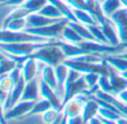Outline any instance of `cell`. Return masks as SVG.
Masks as SVG:
<instances>
[{
  "instance_id": "1",
  "label": "cell",
  "mask_w": 127,
  "mask_h": 124,
  "mask_svg": "<svg viewBox=\"0 0 127 124\" xmlns=\"http://www.w3.org/2000/svg\"><path fill=\"white\" fill-rule=\"evenodd\" d=\"M57 41V40H56ZM54 41L48 42H10V44H3L0 42V50L4 54L6 57L16 60L18 65L21 66L26 58L30 57L37 49L51 44Z\"/></svg>"
},
{
  "instance_id": "2",
  "label": "cell",
  "mask_w": 127,
  "mask_h": 124,
  "mask_svg": "<svg viewBox=\"0 0 127 124\" xmlns=\"http://www.w3.org/2000/svg\"><path fill=\"white\" fill-rule=\"evenodd\" d=\"M30 57L37 59L40 64L50 65V66L54 67L57 66L58 64L63 63L66 59L63 50L58 46V40L37 49Z\"/></svg>"
},
{
  "instance_id": "3",
  "label": "cell",
  "mask_w": 127,
  "mask_h": 124,
  "mask_svg": "<svg viewBox=\"0 0 127 124\" xmlns=\"http://www.w3.org/2000/svg\"><path fill=\"white\" fill-rule=\"evenodd\" d=\"M56 41V39H48L40 36L29 34L27 31H13L9 29H0V42L10 44V42H48Z\"/></svg>"
},
{
  "instance_id": "4",
  "label": "cell",
  "mask_w": 127,
  "mask_h": 124,
  "mask_svg": "<svg viewBox=\"0 0 127 124\" xmlns=\"http://www.w3.org/2000/svg\"><path fill=\"white\" fill-rule=\"evenodd\" d=\"M67 22L68 20L66 18H63L62 20L55 22V24L48 25V26H45V27H39V28H26L25 31L36 36L48 38V39L62 40V33L64 28L66 27V25H67Z\"/></svg>"
},
{
  "instance_id": "5",
  "label": "cell",
  "mask_w": 127,
  "mask_h": 124,
  "mask_svg": "<svg viewBox=\"0 0 127 124\" xmlns=\"http://www.w3.org/2000/svg\"><path fill=\"white\" fill-rule=\"evenodd\" d=\"M89 92L86 81L84 78V75H81L78 80L74 82H67L65 83V89H64V97H63V104H66L69 100L72 97L79 95V94H88Z\"/></svg>"
},
{
  "instance_id": "6",
  "label": "cell",
  "mask_w": 127,
  "mask_h": 124,
  "mask_svg": "<svg viewBox=\"0 0 127 124\" xmlns=\"http://www.w3.org/2000/svg\"><path fill=\"white\" fill-rule=\"evenodd\" d=\"M109 19L116 27L121 44L127 45V8H121L110 16Z\"/></svg>"
},
{
  "instance_id": "7",
  "label": "cell",
  "mask_w": 127,
  "mask_h": 124,
  "mask_svg": "<svg viewBox=\"0 0 127 124\" xmlns=\"http://www.w3.org/2000/svg\"><path fill=\"white\" fill-rule=\"evenodd\" d=\"M87 100H88V96L86 94H79V95L72 97L66 104H64V107H63L64 114L68 119L81 115L84 106H85V103L87 102Z\"/></svg>"
},
{
  "instance_id": "8",
  "label": "cell",
  "mask_w": 127,
  "mask_h": 124,
  "mask_svg": "<svg viewBox=\"0 0 127 124\" xmlns=\"http://www.w3.org/2000/svg\"><path fill=\"white\" fill-rule=\"evenodd\" d=\"M39 88H40V96H41V98L47 100L51 104V106H53L54 109L62 112L64 104H63V100L59 97L57 92L54 88H51V87L42 80L39 81Z\"/></svg>"
},
{
  "instance_id": "9",
  "label": "cell",
  "mask_w": 127,
  "mask_h": 124,
  "mask_svg": "<svg viewBox=\"0 0 127 124\" xmlns=\"http://www.w3.org/2000/svg\"><path fill=\"white\" fill-rule=\"evenodd\" d=\"M35 103V101H19L15 106L7 110V112L4 113V118H6V120L25 119L27 114L31 111Z\"/></svg>"
},
{
  "instance_id": "10",
  "label": "cell",
  "mask_w": 127,
  "mask_h": 124,
  "mask_svg": "<svg viewBox=\"0 0 127 124\" xmlns=\"http://www.w3.org/2000/svg\"><path fill=\"white\" fill-rule=\"evenodd\" d=\"M108 66H109L108 67V77H109L112 86L114 88L115 95H117L119 92H122L127 87V78L124 77L118 71H116L109 64H108Z\"/></svg>"
},
{
  "instance_id": "11",
  "label": "cell",
  "mask_w": 127,
  "mask_h": 124,
  "mask_svg": "<svg viewBox=\"0 0 127 124\" xmlns=\"http://www.w3.org/2000/svg\"><path fill=\"white\" fill-rule=\"evenodd\" d=\"M27 28H39V27H45L48 25L55 24L62 19H51V18L45 17L38 12H31L27 16Z\"/></svg>"
},
{
  "instance_id": "12",
  "label": "cell",
  "mask_w": 127,
  "mask_h": 124,
  "mask_svg": "<svg viewBox=\"0 0 127 124\" xmlns=\"http://www.w3.org/2000/svg\"><path fill=\"white\" fill-rule=\"evenodd\" d=\"M25 85H26V81H25V78L22 77L21 80L15 85V87L12 88V91L8 94V97H7L6 102H4V105H3L4 110L11 109V107L15 106V105L19 102L20 98H21L22 92H24Z\"/></svg>"
},
{
  "instance_id": "13",
  "label": "cell",
  "mask_w": 127,
  "mask_h": 124,
  "mask_svg": "<svg viewBox=\"0 0 127 124\" xmlns=\"http://www.w3.org/2000/svg\"><path fill=\"white\" fill-rule=\"evenodd\" d=\"M39 96H40V88L37 77L29 81V82H26L20 101H35L36 102V101H38Z\"/></svg>"
},
{
  "instance_id": "14",
  "label": "cell",
  "mask_w": 127,
  "mask_h": 124,
  "mask_svg": "<svg viewBox=\"0 0 127 124\" xmlns=\"http://www.w3.org/2000/svg\"><path fill=\"white\" fill-rule=\"evenodd\" d=\"M38 64H39V62L32 57H28L24 60L20 67H21L22 76H24L26 82H29V81L37 77Z\"/></svg>"
},
{
  "instance_id": "15",
  "label": "cell",
  "mask_w": 127,
  "mask_h": 124,
  "mask_svg": "<svg viewBox=\"0 0 127 124\" xmlns=\"http://www.w3.org/2000/svg\"><path fill=\"white\" fill-rule=\"evenodd\" d=\"M58 46L63 50L66 59L68 58H75L78 56H83L85 54H88L84 48L78 46L77 44H71V42L65 41V40H58Z\"/></svg>"
},
{
  "instance_id": "16",
  "label": "cell",
  "mask_w": 127,
  "mask_h": 124,
  "mask_svg": "<svg viewBox=\"0 0 127 124\" xmlns=\"http://www.w3.org/2000/svg\"><path fill=\"white\" fill-rule=\"evenodd\" d=\"M55 72H56V77H57V93L59 97L63 100L64 97V89H65V83L67 80L68 72H69V67L65 64V63H60L57 66H55Z\"/></svg>"
},
{
  "instance_id": "17",
  "label": "cell",
  "mask_w": 127,
  "mask_h": 124,
  "mask_svg": "<svg viewBox=\"0 0 127 124\" xmlns=\"http://www.w3.org/2000/svg\"><path fill=\"white\" fill-rule=\"evenodd\" d=\"M101 29H103V33L105 35L106 39H107L108 44L112 45V46H119L121 41H119V37H118V33H117V29L115 27V25L112 22V20L108 19L105 24L100 25Z\"/></svg>"
},
{
  "instance_id": "18",
  "label": "cell",
  "mask_w": 127,
  "mask_h": 124,
  "mask_svg": "<svg viewBox=\"0 0 127 124\" xmlns=\"http://www.w3.org/2000/svg\"><path fill=\"white\" fill-rule=\"evenodd\" d=\"M98 109H99L98 103H97L95 100H93L92 97L88 96V100H87V102L85 103L83 113H81V118H83L84 122L87 124L93 118L97 116V114H98Z\"/></svg>"
},
{
  "instance_id": "19",
  "label": "cell",
  "mask_w": 127,
  "mask_h": 124,
  "mask_svg": "<svg viewBox=\"0 0 127 124\" xmlns=\"http://www.w3.org/2000/svg\"><path fill=\"white\" fill-rule=\"evenodd\" d=\"M72 12L76 18V21L80 22L86 26H93V25H99L95 16L90 11L84 10V9H75L72 8Z\"/></svg>"
},
{
  "instance_id": "20",
  "label": "cell",
  "mask_w": 127,
  "mask_h": 124,
  "mask_svg": "<svg viewBox=\"0 0 127 124\" xmlns=\"http://www.w3.org/2000/svg\"><path fill=\"white\" fill-rule=\"evenodd\" d=\"M41 80L45 81L51 88H54L57 92V77H56V72H55V67L50 66V65H44L41 71ZM58 94V93H57Z\"/></svg>"
},
{
  "instance_id": "21",
  "label": "cell",
  "mask_w": 127,
  "mask_h": 124,
  "mask_svg": "<svg viewBox=\"0 0 127 124\" xmlns=\"http://www.w3.org/2000/svg\"><path fill=\"white\" fill-rule=\"evenodd\" d=\"M105 60L112 67H114L116 71H118L119 73H123V72L127 71V59L124 58L121 54L105 55Z\"/></svg>"
},
{
  "instance_id": "22",
  "label": "cell",
  "mask_w": 127,
  "mask_h": 124,
  "mask_svg": "<svg viewBox=\"0 0 127 124\" xmlns=\"http://www.w3.org/2000/svg\"><path fill=\"white\" fill-rule=\"evenodd\" d=\"M123 7L124 6L121 0H104L103 2H100L101 11L107 18H110V16Z\"/></svg>"
},
{
  "instance_id": "23",
  "label": "cell",
  "mask_w": 127,
  "mask_h": 124,
  "mask_svg": "<svg viewBox=\"0 0 127 124\" xmlns=\"http://www.w3.org/2000/svg\"><path fill=\"white\" fill-rule=\"evenodd\" d=\"M68 25H69L71 28H74L76 30V33L83 38L84 40H89V41H96L95 37L93 36V34L90 33L88 26L86 25H83L78 21H68Z\"/></svg>"
},
{
  "instance_id": "24",
  "label": "cell",
  "mask_w": 127,
  "mask_h": 124,
  "mask_svg": "<svg viewBox=\"0 0 127 124\" xmlns=\"http://www.w3.org/2000/svg\"><path fill=\"white\" fill-rule=\"evenodd\" d=\"M29 13H31V12L29 10H27L26 8H24L22 6L21 7H15V9H12V10L6 16V18L3 19L1 28H4V27L8 25V22H10L11 20L19 19V18H27V16H28Z\"/></svg>"
},
{
  "instance_id": "25",
  "label": "cell",
  "mask_w": 127,
  "mask_h": 124,
  "mask_svg": "<svg viewBox=\"0 0 127 124\" xmlns=\"http://www.w3.org/2000/svg\"><path fill=\"white\" fill-rule=\"evenodd\" d=\"M51 107H53L51 104L47 100H45V98H41L40 101H36L35 105L32 106L31 111L26 115V118H31V116H33V115H42L45 112L48 111Z\"/></svg>"
},
{
  "instance_id": "26",
  "label": "cell",
  "mask_w": 127,
  "mask_h": 124,
  "mask_svg": "<svg viewBox=\"0 0 127 124\" xmlns=\"http://www.w3.org/2000/svg\"><path fill=\"white\" fill-rule=\"evenodd\" d=\"M62 40L71 42V44H79V42L84 41L83 38L76 33V30H75L74 28H71V27L68 25V22L62 33Z\"/></svg>"
},
{
  "instance_id": "27",
  "label": "cell",
  "mask_w": 127,
  "mask_h": 124,
  "mask_svg": "<svg viewBox=\"0 0 127 124\" xmlns=\"http://www.w3.org/2000/svg\"><path fill=\"white\" fill-rule=\"evenodd\" d=\"M38 13L45 16V17L51 18V19H63L64 18L62 12L58 10V8L55 4L51 3V2H48L47 4H45V6L38 11Z\"/></svg>"
},
{
  "instance_id": "28",
  "label": "cell",
  "mask_w": 127,
  "mask_h": 124,
  "mask_svg": "<svg viewBox=\"0 0 127 124\" xmlns=\"http://www.w3.org/2000/svg\"><path fill=\"white\" fill-rule=\"evenodd\" d=\"M48 2V0H26L22 7L29 10L30 12H38Z\"/></svg>"
},
{
  "instance_id": "29",
  "label": "cell",
  "mask_w": 127,
  "mask_h": 124,
  "mask_svg": "<svg viewBox=\"0 0 127 124\" xmlns=\"http://www.w3.org/2000/svg\"><path fill=\"white\" fill-rule=\"evenodd\" d=\"M26 28H27L26 18H19V19L11 20L10 22H8V25L4 28H1V29H9V30H13V31H22Z\"/></svg>"
},
{
  "instance_id": "30",
  "label": "cell",
  "mask_w": 127,
  "mask_h": 124,
  "mask_svg": "<svg viewBox=\"0 0 127 124\" xmlns=\"http://www.w3.org/2000/svg\"><path fill=\"white\" fill-rule=\"evenodd\" d=\"M89 28L90 33L93 34V36L95 37L97 42H100V44H106V45H109L106 39L105 35L103 33V29H101V26L100 25H93V26H88Z\"/></svg>"
},
{
  "instance_id": "31",
  "label": "cell",
  "mask_w": 127,
  "mask_h": 124,
  "mask_svg": "<svg viewBox=\"0 0 127 124\" xmlns=\"http://www.w3.org/2000/svg\"><path fill=\"white\" fill-rule=\"evenodd\" d=\"M98 87L99 89H101L105 93H109V94H114V88L112 86L110 80L108 77V75H100L99 76V81H98Z\"/></svg>"
},
{
  "instance_id": "32",
  "label": "cell",
  "mask_w": 127,
  "mask_h": 124,
  "mask_svg": "<svg viewBox=\"0 0 127 124\" xmlns=\"http://www.w3.org/2000/svg\"><path fill=\"white\" fill-rule=\"evenodd\" d=\"M59 114H60V111H57L56 109L51 107V109H49L48 111H46L41 115L42 122H44L45 124H53L56 120H57V118L59 116Z\"/></svg>"
},
{
  "instance_id": "33",
  "label": "cell",
  "mask_w": 127,
  "mask_h": 124,
  "mask_svg": "<svg viewBox=\"0 0 127 124\" xmlns=\"http://www.w3.org/2000/svg\"><path fill=\"white\" fill-rule=\"evenodd\" d=\"M15 85H16V83L13 82L12 78L9 76V74H4V75H2L1 77H0V87H1L4 92H7L8 94L12 91Z\"/></svg>"
},
{
  "instance_id": "34",
  "label": "cell",
  "mask_w": 127,
  "mask_h": 124,
  "mask_svg": "<svg viewBox=\"0 0 127 124\" xmlns=\"http://www.w3.org/2000/svg\"><path fill=\"white\" fill-rule=\"evenodd\" d=\"M67 124H86L84 122L81 115L79 116H75V118H67Z\"/></svg>"
},
{
  "instance_id": "35",
  "label": "cell",
  "mask_w": 127,
  "mask_h": 124,
  "mask_svg": "<svg viewBox=\"0 0 127 124\" xmlns=\"http://www.w3.org/2000/svg\"><path fill=\"white\" fill-rule=\"evenodd\" d=\"M26 0H10L7 3H4L3 6H11V7H21L25 3Z\"/></svg>"
},
{
  "instance_id": "36",
  "label": "cell",
  "mask_w": 127,
  "mask_h": 124,
  "mask_svg": "<svg viewBox=\"0 0 127 124\" xmlns=\"http://www.w3.org/2000/svg\"><path fill=\"white\" fill-rule=\"evenodd\" d=\"M116 96L118 97V100H119V101H122V102H123L124 104H126V105H127V88L123 89L122 92H119V93L117 94Z\"/></svg>"
},
{
  "instance_id": "37",
  "label": "cell",
  "mask_w": 127,
  "mask_h": 124,
  "mask_svg": "<svg viewBox=\"0 0 127 124\" xmlns=\"http://www.w3.org/2000/svg\"><path fill=\"white\" fill-rule=\"evenodd\" d=\"M3 110H4L3 104H2V102L0 101V124H7V120H6V118H4Z\"/></svg>"
},
{
  "instance_id": "38",
  "label": "cell",
  "mask_w": 127,
  "mask_h": 124,
  "mask_svg": "<svg viewBox=\"0 0 127 124\" xmlns=\"http://www.w3.org/2000/svg\"><path fill=\"white\" fill-rule=\"evenodd\" d=\"M88 124H104V122L98 118V116H95V118H93L92 120L88 122Z\"/></svg>"
},
{
  "instance_id": "39",
  "label": "cell",
  "mask_w": 127,
  "mask_h": 124,
  "mask_svg": "<svg viewBox=\"0 0 127 124\" xmlns=\"http://www.w3.org/2000/svg\"><path fill=\"white\" fill-rule=\"evenodd\" d=\"M97 116H98V115H97ZM98 118H99V116H98ZM99 119L103 121L104 124H118V123H117V121H109V120H105V119H101V118H99Z\"/></svg>"
},
{
  "instance_id": "40",
  "label": "cell",
  "mask_w": 127,
  "mask_h": 124,
  "mask_svg": "<svg viewBox=\"0 0 127 124\" xmlns=\"http://www.w3.org/2000/svg\"><path fill=\"white\" fill-rule=\"evenodd\" d=\"M117 123H118V124H127V118H122V119H119V120L117 121Z\"/></svg>"
},
{
  "instance_id": "41",
  "label": "cell",
  "mask_w": 127,
  "mask_h": 124,
  "mask_svg": "<svg viewBox=\"0 0 127 124\" xmlns=\"http://www.w3.org/2000/svg\"><path fill=\"white\" fill-rule=\"evenodd\" d=\"M6 58V56H4V54L2 53L1 50H0V60H2V59H4Z\"/></svg>"
},
{
  "instance_id": "42",
  "label": "cell",
  "mask_w": 127,
  "mask_h": 124,
  "mask_svg": "<svg viewBox=\"0 0 127 124\" xmlns=\"http://www.w3.org/2000/svg\"><path fill=\"white\" fill-rule=\"evenodd\" d=\"M121 55H122V56H123V57H124V58H126V59H127V49H126V50H125V51H124V53H122V54H121Z\"/></svg>"
},
{
  "instance_id": "43",
  "label": "cell",
  "mask_w": 127,
  "mask_h": 124,
  "mask_svg": "<svg viewBox=\"0 0 127 124\" xmlns=\"http://www.w3.org/2000/svg\"><path fill=\"white\" fill-rule=\"evenodd\" d=\"M122 3H123V6L125 7V8H127V0H121Z\"/></svg>"
},
{
  "instance_id": "44",
  "label": "cell",
  "mask_w": 127,
  "mask_h": 124,
  "mask_svg": "<svg viewBox=\"0 0 127 124\" xmlns=\"http://www.w3.org/2000/svg\"><path fill=\"white\" fill-rule=\"evenodd\" d=\"M8 1H10V0H0V4H2V6H3V4L7 3Z\"/></svg>"
},
{
  "instance_id": "45",
  "label": "cell",
  "mask_w": 127,
  "mask_h": 124,
  "mask_svg": "<svg viewBox=\"0 0 127 124\" xmlns=\"http://www.w3.org/2000/svg\"><path fill=\"white\" fill-rule=\"evenodd\" d=\"M121 74H122V75H123L125 78H127V71H126V72H123V73H121Z\"/></svg>"
},
{
  "instance_id": "46",
  "label": "cell",
  "mask_w": 127,
  "mask_h": 124,
  "mask_svg": "<svg viewBox=\"0 0 127 124\" xmlns=\"http://www.w3.org/2000/svg\"><path fill=\"white\" fill-rule=\"evenodd\" d=\"M126 88H127V87H126Z\"/></svg>"
},
{
  "instance_id": "47",
  "label": "cell",
  "mask_w": 127,
  "mask_h": 124,
  "mask_svg": "<svg viewBox=\"0 0 127 124\" xmlns=\"http://www.w3.org/2000/svg\"><path fill=\"white\" fill-rule=\"evenodd\" d=\"M87 124H88V123H87Z\"/></svg>"
}]
</instances>
